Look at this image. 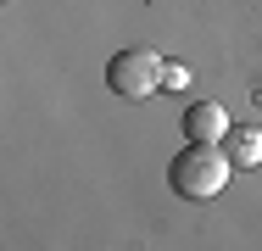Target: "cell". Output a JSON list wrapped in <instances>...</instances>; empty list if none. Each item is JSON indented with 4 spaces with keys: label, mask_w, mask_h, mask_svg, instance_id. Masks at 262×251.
Returning a JSON list of instances; mask_svg holds the SVG:
<instances>
[{
    "label": "cell",
    "mask_w": 262,
    "mask_h": 251,
    "mask_svg": "<svg viewBox=\"0 0 262 251\" xmlns=\"http://www.w3.org/2000/svg\"><path fill=\"white\" fill-rule=\"evenodd\" d=\"M195 145H223L229 134H234V123H229V112H223V100H190L184 106V123H179Z\"/></svg>",
    "instance_id": "3957f363"
},
{
    "label": "cell",
    "mask_w": 262,
    "mask_h": 251,
    "mask_svg": "<svg viewBox=\"0 0 262 251\" xmlns=\"http://www.w3.org/2000/svg\"><path fill=\"white\" fill-rule=\"evenodd\" d=\"M162 84H167V90H184V84H190V67H179V61H167V73H162Z\"/></svg>",
    "instance_id": "5b68a950"
},
{
    "label": "cell",
    "mask_w": 262,
    "mask_h": 251,
    "mask_svg": "<svg viewBox=\"0 0 262 251\" xmlns=\"http://www.w3.org/2000/svg\"><path fill=\"white\" fill-rule=\"evenodd\" d=\"M229 179H234V162H229L223 145H195V140H190V145L167 162V184H173V196H184V201L223 196Z\"/></svg>",
    "instance_id": "6da1fadb"
},
{
    "label": "cell",
    "mask_w": 262,
    "mask_h": 251,
    "mask_svg": "<svg viewBox=\"0 0 262 251\" xmlns=\"http://www.w3.org/2000/svg\"><path fill=\"white\" fill-rule=\"evenodd\" d=\"M162 73H167V61L151 45H128L106 61V90L123 100H151L162 90Z\"/></svg>",
    "instance_id": "7a4b0ae2"
},
{
    "label": "cell",
    "mask_w": 262,
    "mask_h": 251,
    "mask_svg": "<svg viewBox=\"0 0 262 251\" xmlns=\"http://www.w3.org/2000/svg\"><path fill=\"white\" fill-rule=\"evenodd\" d=\"M223 151H229L234 168H257L262 162V129H234V134L223 140Z\"/></svg>",
    "instance_id": "277c9868"
}]
</instances>
